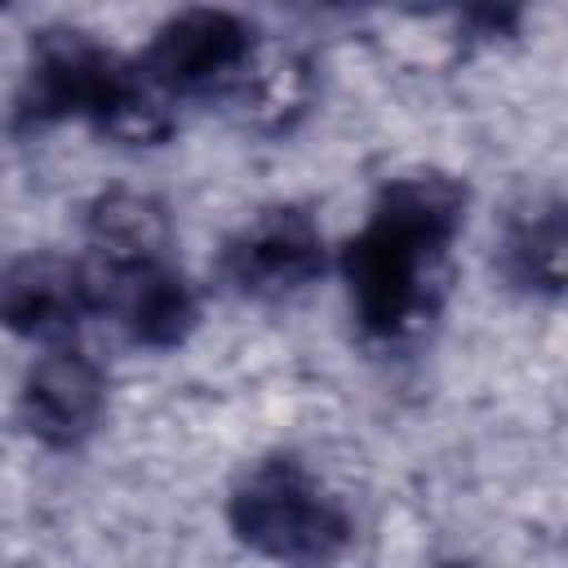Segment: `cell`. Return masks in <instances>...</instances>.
I'll return each instance as SVG.
<instances>
[{
	"instance_id": "obj_1",
	"label": "cell",
	"mask_w": 568,
	"mask_h": 568,
	"mask_svg": "<svg viewBox=\"0 0 568 568\" xmlns=\"http://www.w3.org/2000/svg\"><path fill=\"white\" fill-rule=\"evenodd\" d=\"M466 222V186L448 173L390 178L342 248L351 311L368 337L417 333L444 293L448 248Z\"/></svg>"
},
{
	"instance_id": "obj_2",
	"label": "cell",
	"mask_w": 568,
	"mask_h": 568,
	"mask_svg": "<svg viewBox=\"0 0 568 568\" xmlns=\"http://www.w3.org/2000/svg\"><path fill=\"white\" fill-rule=\"evenodd\" d=\"M58 120H89L120 142H160L173 129L169 98L84 31H44L31 44L22 89L13 98L18 129H49Z\"/></svg>"
},
{
	"instance_id": "obj_3",
	"label": "cell",
	"mask_w": 568,
	"mask_h": 568,
	"mask_svg": "<svg viewBox=\"0 0 568 568\" xmlns=\"http://www.w3.org/2000/svg\"><path fill=\"white\" fill-rule=\"evenodd\" d=\"M235 537L284 568H328L351 546L346 506L293 457L253 462L231 488Z\"/></svg>"
},
{
	"instance_id": "obj_4",
	"label": "cell",
	"mask_w": 568,
	"mask_h": 568,
	"mask_svg": "<svg viewBox=\"0 0 568 568\" xmlns=\"http://www.w3.org/2000/svg\"><path fill=\"white\" fill-rule=\"evenodd\" d=\"M253 49L257 36L244 18L226 9H182L151 36L138 67L173 102L248 80Z\"/></svg>"
},
{
	"instance_id": "obj_5",
	"label": "cell",
	"mask_w": 568,
	"mask_h": 568,
	"mask_svg": "<svg viewBox=\"0 0 568 568\" xmlns=\"http://www.w3.org/2000/svg\"><path fill=\"white\" fill-rule=\"evenodd\" d=\"M222 275L244 297H288L324 275V235L297 204H271L253 213L222 248Z\"/></svg>"
},
{
	"instance_id": "obj_6",
	"label": "cell",
	"mask_w": 568,
	"mask_h": 568,
	"mask_svg": "<svg viewBox=\"0 0 568 568\" xmlns=\"http://www.w3.org/2000/svg\"><path fill=\"white\" fill-rule=\"evenodd\" d=\"M102 311L89 262L62 253H22L0 271V328L36 342H58Z\"/></svg>"
},
{
	"instance_id": "obj_7",
	"label": "cell",
	"mask_w": 568,
	"mask_h": 568,
	"mask_svg": "<svg viewBox=\"0 0 568 568\" xmlns=\"http://www.w3.org/2000/svg\"><path fill=\"white\" fill-rule=\"evenodd\" d=\"M106 413V373L80 346L44 351L18 390L22 426L49 448H75L98 430Z\"/></svg>"
},
{
	"instance_id": "obj_8",
	"label": "cell",
	"mask_w": 568,
	"mask_h": 568,
	"mask_svg": "<svg viewBox=\"0 0 568 568\" xmlns=\"http://www.w3.org/2000/svg\"><path fill=\"white\" fill-rule=\"evenodd\" d=\"M98 293H102V306L120 320L124 337L133 346H146V351L182 346L186 333L200 320L195 293H191L186 275L169 257L133 266V271H120V275H106V280H98Z\"/></svg>"
},
{
	"instance_id": "obj_9",
	"label": "cell",
	"mask_w": 568,
	"mask_h": 568,
	"mask_svg": "<svg viewBox=\"0 0 568 568\" xmlns=\"http://www.w3.org/2000/svg\"><path fill=\"white\" fill-rule=\"evenodd\" d=\"M89 271L98 280L164 262L169 257V217L151 195L106 191L89 204Z\"/></svg>"
},
{
	"instance_id": "obj_10",
	"label": "cell",
	"mask_w": 568,
	"mask_h": 568,
	"mask_svg": "<svg viewBox=\"0 0 568 568\" xmlns=\"http://www.w3.org/2000/svg\"><path fill=\"white\" fill-rule=\"evenodd\" d=\"M501 275L537 297H559L564 288V209L559 200L515 213L497 244Z\"/></svg>"
},
{
	"instance_id": "obj_11",
	"label": "cell",
	"mask_w": 568,
	"mask_h": 568,
	"mask_svg": "<svg viewBox=\"0 0 568 568\" xmlns=\"http://www.w3.org/2000/svg\"><path fill=\"white\" fill-rule=\"evenodd\" d=\"M439 568H475V564H439Z\"/></svg>"
}]
</instances>
